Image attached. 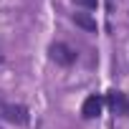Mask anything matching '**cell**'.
I'll return each mask as SVG.
<instances>
[{"mask_svg":"<svg viewBox=\"0 0 129 129\" xmlns=\"http://www.w3.org/2000/svg\"><path fill=\"white\" fill-rule=\"evenodd\" d=\"M48 56L58 63V66H74L76 58H79V53H76L71 46H66V43H51Z\"/></svg>","mask_w":129,"mask_h":129,"instance_id":"6da1fadb","label":"cell"},{"mask_svg":"<svg viewBox=\"0 0 129 129\" xmlns=\"http://www.w3.org/2000/svg\"><path fill=\"white\" fill-rule=\"evenodd\" d=\"M0 111L8 121H15V124H28V109L20 106V104H0Z\"/></svg>","mask_w":129,"mask_h":129,"instance_id":"7a4b0ae2","label":"cell"},{"mask_svg":"<svg viewBox=\"0 0 129 129\" xmlns=\"http://www.w3.org/2000/svg\"><path fill=\"white\" fill-rule=\"evenodd\" d=\"M106 104H109V109H111L114 114L129 116V99H126L121 91H109V94H106Z\"/></svg>","mask_w":129,"mask_h":129,"instance_id":"3957f363","label":"cell"},{"mask_svg":"<svg viewBox=\"0 0 129 129\" xmlns=\"http://www.w3.org/2000/svg\"><path fill=\"white\" fill-rule=\"evenodd\" d=\"M101 106H104V99H101L99 94H91V96L84 101V106H81V116H84V119H96V116L101 114Z\"/></svg>","mask_w":129,"mask_h":129,"instance_id":"277c9868","label":"cell"},{"mask_svg":"<svg viewBox=\"0 0 129 129\" xmlns=\"http://www.w3.org/2000/svg\"><path fill=\"white\" fill-rule=\"evenodd\" d=\"M71 18H74V23H76V25L86 28L89 33H96V20H94V18H89V15H84V13H74Z\"/></svg>","mask_w":129,"mask_h":129,"instance_id":"5b68a950","label":"cell"},{"mask_svg":"<svg viewBox=\"0 0 129 129\" xmlns=\"http://www.w3.org/2000/svg\"><path fill=\"white\" fill-rule=\"evenodd\" d=\"M76 5H86V8H96L99 5V0H74Z\"/></svg>","mask_w":129,"mask_h":129,"instance_id":"8992f818","label":"cell"},{"mask_svg":"<svg viewBox=\"0 0 129 129\" xmlns=\"http://www.w3.org/2000/svg\"><path fill=\"white\" fill-rule=\"evenodd\" d=\"M0 61H3V58H0Z\"/></svg>","mask_w":129,"mask_h":129,"instance_id":"52a82bcc","label":"cell"}]
</instances>
